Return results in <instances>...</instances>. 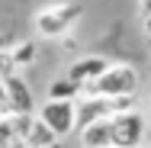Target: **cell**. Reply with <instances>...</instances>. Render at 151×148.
Segmentation results:
<instances>
[{
	"label": "cell",
	"instance_id": "obj_1",
	"mask_svg": "<svg viewBox=\"0 0 151 148\" xmlns=\"http://www.w3.org/2000/svg\"><path fill=\"white\" fill-rule=\"evenodd\" d=\"M52 145H58V139L35 116H19V113L0 116V148H52Z\"/></svg>",
	"mask_w": 151,
	"mask_h": 148
},
{
	"label": "cell",
	"instance_id": "obj_2",
	"mask_svg": "<svg viewBox=\"0 0 151 148\" xmlns=\"http://www.w3.org/2000/svg\"><path fill=\"white\" fill-rule=\"evenodd\" d=\"M138 90V71L132 64H106V71L100 77H93L81 93L93 97H135Z\"/></svg>",
	"mask_w": 151,
	"mask_h": 148
},
{
	"label": "cell",
	"instance_id": "obj_3",
	"mask_svg": "<svg viewBox=\"0 0 151 148\" xmlns=\"http://www.w3.org/2000/svg\"><path fill=\"white\" fill-rule=\"evenodd\" d=\"M81 16H84V6L74 3V0L52 3V6H45V10L35 13V29H39V35H45V39H58V35L74 29Z\"/></svg>",
	"mask_w": 151,
	"mask_h": 148
},
{
	"label": "cell",
	"instance_id": "obj_4",
	"mask_svg": "<svg viewBox=\"0 0 151 148\" xmlns=\"http://www.w3.org/2000/svg\"><path fill=\"white\" fill-rule=\"evenodd\" d=\"M106 126H109V148H142L145 135H148L145 119L135 110H125V113L109 116Z\"/></svg>",
	"mask_w": 151,
	"mask_h": 148
},
{
	"label": "cell",
	"instance_id": "obj_5",
	"mask_svg": "<svg viewBox=\"0 0 151 148\" xmlns=\"http://www.w3.org/2000/svg\"><path fill=\"white\" fill-rule=\"evenodd\" d=\"M39 122L55 135V139H68L71 132H77V113H74V100H45L39 106Z\"/></svg>",
	"mask_w": 151,
	"mask_h": 148
},
{
	"label": "cell",
	"instance_id": "obj_6",
	"mask_svg": "<svg viewBox=\"0 0 151 148\" xmlns=\"http://www.w3.org/2000/svg\"><path fill=\"white\" fill-rule=\"evenodd\" d=\"M3 90H6V103H10V113H19V116H35V97H32L29 84L19 77V74H6L0 77Z\"/></svg>",
	"mask_w": 151,
	"mask_h": 148
},
{
	"label": "cell",
	"instance_id": "obj_7",
	"mask_svg": "<svg viewBox=\"0 0 151 148\" xmlns=\"http://www.w3.org/2000/svg\"><path fill=\"white\" fill-rule=\"evenodd\" d=\"M106 64H109V61L100 58V55H84V58H77L71 68H68V74H64V77H71L74 84H81V90H84L93 77H100V74L106 71Z\"/></svg>",
	"mask_w": 151,
	"mask_h": 148
},
{
	"label": "cell",
	"instance_id": "obj_8",
	"mask_svg": "<svg viewBox=\"0 0 151 148\" xmlns=\"http://www.w3.org/2000/svg\"><path fill=\"white\" fill-rule=\"evenodd\" d=\"M81 97V84H74L71 77H58L48 84V100H77Z\"/></svg>",
	"mask_w": 151,
	"mask_h": 148
},
{
	"label": "cell",
	"instance_id": "obj_9",
	"mask_svg": "<svg viewBox=\"0 0 151 148\" xmlns=\"http://www.w3.org/2000/svg\"><path fill=\"white\" fill-rule=\"evenodd\" d=\"M10 61L13 64H29L32 61V42H23L19 48H10Z\"/></svg>",
	"mask_w": 151,
	"mask_h": 148
},
{
	"label": "cell",
	"instance_id": "obj_10",
	"mask_svg": "<svg viewBox=\"0 0 151 148\" xmlns=\"http://www.w3.org/2000/svg\"><path fill=\"white\" fill-rule=\"evenodd\" d=\"M10 113V103H6V90H3V81H0V116Z\"/></svg>",
	"mask_w": 151,
	"mask_h": 148
},
{
	"label": "cell",
	"instance_id": "obj_11",
	"mask_svg": "<svg viewBox=\"0 0 151 148\" xmlns=\"http://www.w3.org/2000/svg\"><path fill=\"white\" fill-rule=\"evenodd\" d=\"M145 32H148V39H151V13H145Z\"/></svg>",
	"mask_w": 151,
	"mask_h": 148
},
{
	"label": "cell",
	"instance_id": "obj_12",
	"mask_svg": "<svg viewBox=\"0 0 151 148\" xmlns=\"http://www.w3.org/2000/svg\"><path fill=\"white\" fill-rule=\"evenodd\" d=\"M142 6H145V13H151V0H142Z\"/></svg>",
	"mask_w": 151,
	"mask_h": 148
},
{
	"label": "cell",
	"instance_id": "obj_13",
	"mask_svg": "<svg viewBox=\"0 0 151 148\" xmlns=\"http://www.w3.org/2000/svg\"><path fill=\"white\" fill-rule=\"evenodd\" d=\"M148 113H151V93H148Z\"/></svg>",
	"mask_w": 151,
	"mask_h": 148
},
{
	"label": "cell",
	"instance_id": "obj_14",
	"mask_svg": "<svg viewBox=\"0 0 151 148\" xmlns=\"http://www.w3.org/2000/svg\"><path fill=\"white\" fill-rule=\"evenodd\" d=\"M142 148H151V145H142Z\"/></svg>",
	"mask_w": 151,
	"mask_h": 148
},
{
	"label": "cell",
	"instance_id": "obj_15",
	"mask_svg": "<svg viewBox=\"0 0 151 148\" xmlns=\"http://www.w3.org/2000/svg\"><path fill=\"white\" fill-rule=\"evenodd\" d=\"M52 148H58V145H52Z\"/></svg>",
	"mask_w": 151,
	"mask_h": 148
}]
</instances>
